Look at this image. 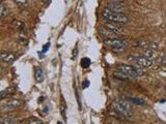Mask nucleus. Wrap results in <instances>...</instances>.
<instances>
[{"label":"nucleus","instance_id":"obj_1","mask_svg":"<svg viewBox=\"0 0 166 124\" xmlns=\"http://www.w3.org/2000/svg\"><path fill=\"white\" fill-rule=\"evenodd\" d=\"M102 17L104 20L108 21V22H112V23H118V24H126L128 23L129 19L128 17L123 14L122 12H116L113 11L111 8H105L102 12Z\"/></svg>","mask_w":166,"mask_h":124},{"label":"nucleus","instance_id":"obj_2","mask_svg":"<svg viewBox=\"0 0 166 124\" xmlns=\"http://www.w3.org/2000/svg\"><path fill=\"white\" fill-rule=\"evenodd\" d=\"M112 109L118 111V113H120L125 118H131L132 117V111L130 107L129 103H127L125 100L122 99H115L112 103Z\"/></svg>","mask_w":166,"mask_h":124},{"label":"nucleus","instance_id":"obj_3","mask_svg":"<svg viewBox=\"0 0 166 124\" xmlns=\"http://www.w3.org/2000/svg\"><path fill=\"white\" fill-rule=\"evenodd\" d=\"M116 69L120 70L122 73L127 74L130 79H136L139 76H142L143 71L140 68H136L132 65H128V64H119L116 66Z\"/></svg>","mask_w":166,"mask_h":124},{"label":"nucleus","instance_id":"obj_4","mask_svg":"<svg viewBox=\"0 0 166 124\" xmlns=\"http://www.w3.org/2000/svg\"><path fill=\"white\" fill-rule=\"evenodd\" d=\"M104 44L107 48L111 49L114 52H122L127 48V41L119 38H104Z\"/></svg>","mask_w":166,"mask_h":124},{"label":"nucleus","instance_id":"obj_5","mask_svg":"<svg viewBox=\"0 0 166 124\" xmlns=\"http://www.w3.org/2000/svg\"><path fill=\"white\" fill-rule=\"evenodd\" d=\"M128 60L130 62H132L133 64L137 65V66L140 67H151L153 65V61L152 59H148L144 56L142 57H137V56H129Z\"/></svg>","mask_w":166,"mask_h":124},{"label":"nucleus","instance_id":"obj_6","mask_svg":"<svg viewBox=\"0 0 166 124\" xmlns=\"http://www.w3.org/2000/svg\"><path fill=\"white\" fill-rule=\"evenodd\" d=\"M21 106V100L18 99H8V102L3 103L1 106V110L6 111V110H12V109H16V107H19Z\"/></svg>","mask_w":166,"mask_h":124},{"label":"nucleus","instance_id":"obj_7","mask_svg":"<svg viewBox=\"0 0 166 124\" xmlns=\"http://www.w3.org/2000/svg\"><path fill=\"white\" fill-rule=\"evenodd\" d=\"M0 58H1V61L4 62V63H6V64H12L13 62H15V60H16L15 54L11 53V52H1Z\"/></svg>","mask_w":166,"mask_h":124},{"label":"nucleus","instance_id":"obj_8","mask_svg":"<svg viewBox=\"0 0 166 124\" xmlns=\"http://www.w3.org/2000/svg\"><path fill=\"white\" fill-rule=\"evenodd\" d=\"M99 33L102 35L104 38H118V33L113 32L111 30L107 28H100L99 29Z\"/></svg>","mask_w":166,"mask_h":124},{"label":"nucleus","instance_id":"obj_9","mask_svg":"<svg viewBox=\"0 0 166 124\" xmlns=\"http://www.w3.org/2000/svg\"><path fill=\"white\" fill-rule=\"evenodd\" d=\"M106 26V28L107 29H109V30H111L113 32H115V33H122L123 32V27L120 26L118 23H112V22H108V23H106L105 24Z\"/></svg>","mask_w":166,"mask_h":124},{"label":"nucleus","instance_id":"obj_10","mask_svg":"<svg viewBox=\"0 0 166 124\" xmlns=\"http://www.w3.org/2000/svg\"><path fill=\"white\" fill-rule=\"evenodd\" d=\"M34 79L38 83H42L44 80V74H43V69L40 67H37L34 70Z\"/></svg>","mask_w":166,"mask_h":124},{"label":"nucleus","instance_id":"obj_11","mask_svg":"<svg viewBox=\"0 0 166 124\" xmlns=\"http://www.w3.org/2000/svg\"><path fill=\"white\" fill-rule=\"evenodd\" d=\"M113 76H114L116 79H119V80H126V81L130 80V78L127 76V74H125L123 73H122V71L118 70V69H115L114 74H113Z\"/></svg>","mask_w":166,"mask_h":124},{"label":"nucleus","instance_id":"obj_12","mask_svg":"<svg viewBox=\"0 0 166 124\" xmlns=\"http://www.w3.org/2000/svg\"><path fill=\"white\" fill-rule=\"evenodd\" d=\"M141 54H142V56L148 58V59H152V58L155 56L154 50H153V49H149V48H146L145 50H143Z\"/></svg>","mask_w":166,"mask_h":124},{"label":"nucleus","instance_id":"obj_13","mask_svg":"<svg viewBox=\"0 0 166 124\" xmlns=\"http://www.w3.org/2000/svg\"><path fill=\"white\" fill-rule=\"evenodd\" d=\"M8 15V8H6L4 3H1L0 5V18L3 19Z\"/></svg>","mask_w":166,"mask_h":124},{"label":"nucleus","instance_id":"obj_14","mask_svg":"<svg viewBox=\"0 0 166 124\" xmlns=\"http://www.w3.org/2000/svg\"><path fill=\"white\" fill-rule=\"evenodd\" d=\"M109 8L113 9V11H116V12H120L123 9V6H122V3H113L111 2L109 5Z\"/></svg>","mask_w":166,"mask_h":124},{"label":"nucleus","instance_id":"obj_15","mask_svg":"<svg viewBox=\"0 0 166 124\" xmlns=\"http://www.w3.org/2000/svg\"><path fill=\"white\" fill-rule=\"evenodd\" d=\"M26 123H28V124H32V123H34V124H43V120H41V119H38V118H35V117H30V118H28L27 120H26Z\"/></svg>","mask_w":166,"mask_h":124},{"label":"nucleus","instance_id":"obj_16","mask_svg":"<svg viewBox=\"0 0 166 124\" xmlns=\"http://www.w3.org/2000/svg\"><path fill=\"white\" fill-rule=\"evenodd\" d=\"M12 26H13V27H14L15 29H23V28H24V24H23V23H22L21 21H18V20L13 21Z\"/></svg>","mask_w":166,"mask_h":124},{"label":"nucleus","instance_id":"obj_17","mask_svg":"<svg viewBox=\"0 0 166 124\" xmlns=\"http://www.w3.org/2000/svg\"><path fill=\"white\" fill-rule=\"evenodd\" d=\"M89 65H90V59L89 58H82L81 59V66H82L83 68H87V67H89Z\"/></svg>","mask_w":166,"mask_h":124},{"label":"nucleus","instance_id":"obj_18","mask_svg":"<svg viewBox=\"0 0 166 124\" xmlns=\"http://www.w3.org/2000/svg\"><path fill=\"white\" fill-rule=\"evenodd\" d=\"M15 119L12 118V117H4V118H2L0 120V123L1 124H11V123H15Z\"/></svg>","mask_w":166,"mask_h":124},{"label":"nucleus","instance_id":"obj_19","mask_svg":"<svg viewBox=\"0 0 166 124\" xmlns=\"http://www.w3.org/2000/svg\"><path fill=\"white\" fill-rule=\"evenodd\" d=\"M130 103L137 104V106H141V104H144V100L141 98H128Z\"/></svg>","mask_w":166,"mask_h":124},{"label":"nucleus","instance_id":"obj_20","mask_svg":"<svg viewBox=\"0 0 166 124\" xmlns=\"http://www.w3.org/2000/svg\"><path fill=\"white\" fill-rule=\"evenodd\" d=\"M159 63H161L162 65H166V54H163L162 56L158 59Z\"/></svg>","mask_w":166,"mask_h":124},{"label":"nucleus","instance_id":"obj_21","mask_svg":"<svg viewBox=\"0 0 166 124\" xmlns=\"http://www.w3.org/2000/svg\"><path fill=\"white\" fill-rule=\"evenodd\" d=\"M60 111H61V115L64 119H66V115H64V112H66V107H64V103H63V99L61 100V106H60Z\"/></svg>","mask_w":166,"mask_h":124},{"label":"nucleus","instance_id":"obj_22","mask_svg":"<svg viewBox=\"0 0 166 124\" xmlns=\"http://www.w3.org/2000/svg\"><path fill=\"white\" fill-rule=\"evenodd\" d=\"M14 1H15V3H17V4L20 6L25 5L26 3H27V0H14Z\"/></svg>","mask_w":166,"mask_h":124},{"label":"nucleus","instance_id":"obj_23","mask_svg":"<svg viewBox=\"0 0 166 124\" xmlns=\"http://www.w3.org/2000/svg\"><path fill=\"white\" fill-rule=\"evenodd\" d=\"M50 47V44H47V45H45V47H44V49H43V53H45V52H47V50H48V48Z\"/></svg>","mask_w":166,"mask_h":124},{"label":"nucleus","instance_id":"obj_24","mask_svg":"<svg viewBox=\"0 0 166 124\" xmlns=\"http://www.w3.org/2000/svg\"><path fill=\"white\" fill-rule=\"evenodd\" d=\"M88 85H89V82H88V81H85V82H84V83H82L83 88H87V87H88Z\"/></svg>","mask_w":166,"mask_h":124},{"label":"nucleus","instance_id":"obj_25","mask_svg":"<svg viewBox=\"0 0 166 124\" xmlns=\"http://www.w3.org/2000/svg\"><path fill=\"white\" fill-rule=\"evenodd\" d=\"M111 2H113V3H123L125 0H110Z\"/></svg>","mask_w":166,"mask_h":124},{"label":"nucleus","instance_id":"obj_26","mask_svg":"<svg viewBox=\"0 0 166 124\" xmlns=\"http://www.w3.org/2000/svg\"><path fill=\"white\" fill-rule=\"evenodd\" d=\"M43 1H47V0H43Z\"/></svg>","mask_w":166,"mask_h":124},{"label":"nucleus","instance_id":"obj_27","mask_svg":"<svg viewBox=\"0 0 166 124\" xmlns=\"http://www.w3.org/2000/svg\"><path fill=\"white\" fill-rule=\"evenodd\" d=\"M165 89H166V88H165Z\"/></svg>","mask_w":166,"mask_h":124}]
</instances>
